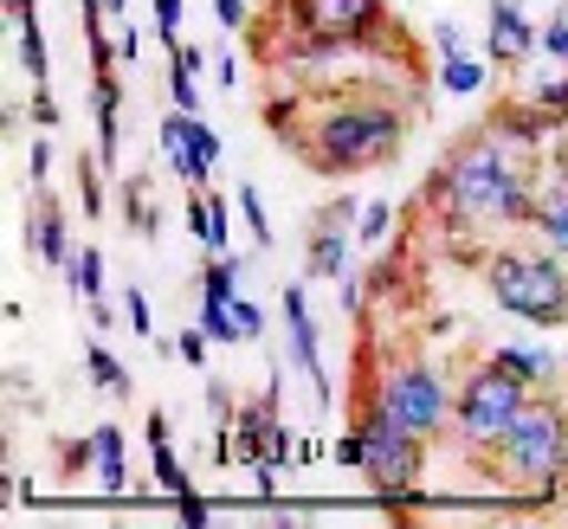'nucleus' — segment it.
I'll return each instance as SVG.
<instances>
[{
  "label": "nucleus",
  "mask_w": 568,
  "mask_h": 529,
  "mask_svg": "<svg viewBox=\"0 0 568 529\" xmlns=\"http://www.w3.org/2000/svg\"><path fill=\"white\" fill-rule=\"evenodd\" d=\"M536 52H549L556 65H568V20H549V27H542V45H536Z\"/></svg>",
  "instance_id": "obj_37"
},
{
  "label": "nucleus",
  "mask_w": 568,
  "mask_h": 529,
  "mask_svg": "<svg viewBox=\"0 0 568 529\" xmlns=\"http://www.w3.org/2000/svg\"><path fill=\"white\" fill-rule=\"evenodd\" d=\"M311 226H343V233H355V226H362V201H349V194H343V201L317 207V220H311Z\"/></svg>",
  "instance_id": "obj_31"
},
{
  "label": "nucleus",
  "mask_w": 568,
  "mask_h": 529,
  "mask_svg": "<svg viewBox=\"0 0 568 529\" xmlns=\"http://www.w3.org/2000/svg\"><path fill=\"white\" fill-rule=\"evenodd\" d=\"M91 439H98V491H130V459H123V433H116V426H98V433H91Z\"/></svg>",
  "instance_id": "obj_19"
},
{
  "label": "nucleus",
  "mask_w": 568,
  "mask_h": 529,
  "mask_svg": "<svg viewBox=\"0 0 568 529\" xmlns=\"http://www.w3.org/2000/svg\"><path fill=\"white\" fill-rule=\"evenodd\" d=\"M426 207L439 213V226L459 240V233H478V226H530L536 207V169L530 155H517L504 136H491L485 123L465 130L439 169L426 181Z\"/></svg>",
  "instance_id": "obj_2"
},
{
  "label": "nucleus",
  "mask_w": 568,
  "mask_h": 529,
  "mask_svg": "<svg viewBox=\"0 0 568 529\" xmlns=\"http://www.w3.org/2000/svg\"><path fill=\"white\" fill-rule=\"evenodd\" d=\"M13 27H20V59H27V71L45 84L52 78V52H45V33H39V7L33 13H13Z\"/></svg>",
  "instance_id": "obj_24"
},
{
  "label": "nucleus",
  "mask_w": 568,
  "mask_h": 529,
  "mask_svg": "<svg viewBox=\"0 0 568 529\" xmlns=\"http://www.w3.org/2000/svg\"><path fill=\"white\" fill-rule=\"evenodd\" d=\"M556 175H562V181H568V155H556Z\"/></svg>",
  "instance_id": "obj_48"
},
{
  "label": "nucleus",
  "mask_w": 568,
  "mask_h": 529,
  "mask_svg": "<svg viewBox=\"0 0 568 529\" xmlns=\"http://www.w3.org/2000/svg\"><path fill=\"white\" fill-rule=\"evenodd\" d=\"M536 45H542V33L517 13V0H491V39H485V59H491V65H524Z\"/></svg>",
  "instance_id": "obj_13"
},
{
  "label": "nucleus",
  "mask_w": 568,
  "mask_h": 529,
  "mask_svg": "<svg viewBox=\"0 0 568 529\" xmlns=\"http://www.w3.org/2000/svg\"><path fill=\"white\" fill-rule=\"evenodd\" d=\"M272 136L323 181H349L368 169H388L407 142V110L388 91H284L265 104Z\"/></svg>",
  "instance_id": "obj_1"
},
{
  "label": "nucleus",
  "mask_w": 568,
  "mask_h": 529,
  "mask_svg": "<svg viewBox=\"0 0 568 529\" xmlns=\"http://www.w3.org/2000/svg\"><path fill=\"white\" fill-rule=\"evenodd\" d=\"M485 130H491V136H504L517 155H542V149L556 142V130H562V123L536 104V98H510V104H497L491 116H485Z\"/></svg>",
  "instance_id": "obj_11"
},
{
  "label": "nucleus",
  "mask_w": 568,
  "mask_h": 529,
  "mask_svg": "<svg viewBox=\"0 0 568 529\" xmlns=\"http://www.w3.org/2000/svg\"><path fill=\"white\" fill-rule=\"evenodd\" d=\"M284 336H291V368L317 388V407H329L336 400V382L323 375V343H317V317L304 304V278L284 284Z\"/></svg>",
  "instance_id": "obj_10"
},
{
  "label": "nucleus",
  "mask_w": 568,
  "mask_h": 529,
  "mask_svg": "<svg viewBox=\"0 0 568 529\" xmlns=\"http://www.w3.org/2000/svg\"><path fill=\"white\" fill-rule=\"evenodd\" d=\"M388 233H394V207L388 201H368V207H362V226H355V240H362V246H382Z\"/></svg>",
  "instance_id": "obj_28"
},
{
  "label": "nucleus",
  "mask_w": 568,
  "mask_h": 529,
  "mask_svg": "<svg viewBox=\"0 0 568 529\" xmlns=\"http://www.w3.org/2000/svg\"><path fill=\"white\" fill-rule=\"evenodd\" d=\"M98 169H104V162H91V155H84V162H78V194H84V201H78V207L91 213V220H98V213L110 207V201H104V175H98Z\"/></svg>",
  "instance_id": "obj_27"
},
{
  "label": "nucleus",
  "mask_w": 568,
  "mask_h": 529,
  "mask_svg": "<svg viewBox=\"0 0 568 529\" xmlns=\"http://www.w3.org/2000/svg\"><path fill=\"white\" fill-rule=\"evenodd\" d=\"M530 400H536L530 382L504 375L497 362H478L459 382V394H453V439H459L471 459H491L497 446H504V433L524 420Z\"/></svg>",
  "instance_id": "obj_5"
},
{
  "label": "nucleus",
  "mask_w": 568,
  "mask_h": 529,
  "mask_svg": "<svg viewBox=\"0 0 568 529\" xmlns=\"http://www.w3.org/2000/svg\"><path fill=\"white\" fill-rule=\"evenodd\" d=\"M207 349H213V336H207V329H181L175 355L187 362V368H207Z\"/></svg>",
  "instance_id": "obj_34"
},
{
  "label": "nucleus",
  "mask_w": 568,
  "mask_h": 529,
  "mask_svg": "<svg viewBox=\"0 0 568 529\" xmlns=\"http://www.w3.org/2000/svg\"><path fill=\"white\" fill-rule=\"evenodd\" d=\"M181 523H194V529H207V523H213V510H201V503H194V497H187V510H181Z\"/></svg>",
  "instance_id": "obj_46"
},
{
  "label": "nucleus",
  "mask_w": 568,
  "mask_h": 529,
  "mask_svg": "<svg viewBox=\"0 0 568 529\" xmlns=\"http://www.w3.org/2000/svg\"><path fill=\"white\" fill-rule=\"evenodd\" d=\"M149 459H155V471H149V478H155V491L181 497V503L194 497V478H187V465H181V452L169 446V439H162V446H149Z\"/></svg>",
  "instance_id": "obj_23"
},
{
  "label": "nucleus",
  "mask_w": 568,
  "mask_h": 529,
  "mask_svg": "<svg viewBox=\"0 0 568 529\" xmlns=\"http://www.w3.org/2000/svg\"><path fill=\"white\" fill-rule=\"evenodd\" d=\"M116 59H123V65H136V59H142V33H136V27H123V33H116Z\"/></svg>",
  "instance_id": "obj_42"
},
{
  "label": "nucleus",
  "mask_w": 568,
  "mask_h": 529,
  "mask_svg": "<svg viewBox=\"0 0 568 529\" xmlns=\"http://www.w3.org/2000/svg\"><path fill=\"white\" fill-rule=\"evenodd\" d=\"M169 59H175L181 71H194V78L207 71V52H201V45H187V39H181V45H169Z\"/></svg>",
  "instance_id": "obj_40"
},
{
  "label": "nucleus",
  "mask_w": 568,
  "mask_h": 529,
  "mask_svg": "<svg viewBox=\"0 0 568 529\" xmlns=\"http://www.w3.org/2000/svg\"><path fill=\"white\" fill-rule=\"evenodd\" d=\"M278 7L291 13V27H297V39H304V45H297V65L394 33L388 0H278Z\"/></svg>",
  "instance_id": "obj_8"
},
{
  "label": "nucleus",
  "mask_w": 568,
  "mask_h": 529,
  "mask_svg": "<svg viewBox=\"0 0 568 529\" xmlns=\"http://www.w3.org/2000/svg\"><path fill=\"white\" fill-rule=\"evenodd\" d=\"M169 104L187 110V116H201V78H194V71L169 65Z\"/></svg>",
  "instance_id": "obj_29"
},
{
  "label": "nucleus",
  "mask_w": 568,
  "mask_h": 529,
  "mask_svg": "<svg viewBox=\"0 0 568 529\" xmlns=\"http://www.w3.org/2000/svg\"><path fill=\"white\" fill-rule=\"evenodd\" d=\"M7 13H33V0H7Z\"/></svg>",
  "instance_id": "obj_47"
},
{
  "label": "nucleus",
  "mask_w": 568,
  "mask_h": 529,
  "mask_svg": "<svg viewBox=\"0 0 568 529\" xmlns=\"http://www.w3.org/2000/svg\"><path fill=\"white\" fill-rule=\"evenodd\" d=\"M91 116H98V162L116 169V155H123V84H116V71H91Z\"/></svg>",
  "instance_id": "obj_14"
},
{
  "label": "nucleus",
  "mask_w": 568,
  "mask_h": 529,
  "mask_svg": "<svg viewBox=\"0 0 568 529\" xmlns=\"http://www.w3.org/2000/svg\"><path fill=\"white\" fill-rule=\"evenodd\" d=\"M355 439H362V478L375 485L382 497H414L420 491V471H426V439L420 433H407V426L388 420V407L375 400V394L362 388V407H355Z\"/></svg>",
  "instance_id": "obj_7"
},
{
  "label": "nucleus",
  "mask_w": 568,
  "mask_h": 529,
  "mask_svg": "<svg viewBox=\"0 0 568 529\" xmlns=\"http://www.w3.org/2000/svg\"><path fill=\"white\" fill-rule=\"evenodd\" d=\"M207 414H213V426H226L233 414H240V400H233L226 382H207Z\"/></svg>",
  "instance_id": "obj_36"
},
{
  "label": "nucleus",
  "mask_w": 568,
  "mask_h": 529,
  "mask_svg": "<svg viewBox=\"0 0 568 529\" xmlns=\"http://www.w3.org/2000/svg\"><path fill=\"white\" fill-rule=\"evenodd\" d=\"M162 149H169V162H175V175L187 187H207L213 169H220V130L201 123V116H187V110L162 116Z\"/></svg>",
  "instance_id": "obj_9"
},
{
  "label": "nucleus",
  "mask_w": 568,
  "mask_h": 529,
  "mask_svg": "<svg viewBox=\"0 0 568 529\" xmlns=\"http://www.w3.org/2000/svg\"><path fill=\"white\" fill-rule=\"evenodd\" d=\"M45 136H52V130H45ZM39 136V149H33V181H45L52 175V142Z\"/></svg>",
  "instance_id": "obj_44"
},
{
  "label": "nucleus",
  "mask_w": 568,
  "mask_h": 529,
  "mask_svg": "<svg viewBox=\"0 0 568 529\" xmlns=\"http://www.w3.org/2000/svg\"><path fill=\"white\" fill-rule=\"evenodd\" d=\"M433 52H439V59H453V52H465V33L453 27V20H439V27H433Z\"/></svg>",
  "instance_id": "obj_39"
},
{
  "label": "nucleus",
  "mask_w": 568,
  "mask_h": 529,
  "mask_svg": "<svg viewBox=\"0 0 568 529\" xmlns=\"http://www.w3.org/2000/svg\"><path fill=\"white\" fill-rule=\"evenodd\" d=\"M123 226L142 233V240H155V194H149V181H123Z\"/></svg>",
  "instance_id": "obj_25"
},
{
  "label": "nucleus",
  "mask_w": 568,
  "mask_h": 529,
  "mask_svg": "<svg viewBox=\"0 0 568 529\" xmlns=\"http://www.w3.org/2000/svg\"><path fill=\"white\" fill-rule=\"evenodd\" d=\"M485 362H497V368H504V375H517V382H530L536 394L556 388V375H562V362L542 349V343H497Z\"/></svg>",
  "instance_id": "obj_15"
},
{
  "label": "nucleus",
  "mask_w": 568,
  "mask_h": 529,
  "mask_svg": "<svg viewBox=\"0 0 568 529\" xmlns=\"http://www.w3.org/2000/svg\"><path fill=\"white\" fill-rule=\"evenodd\" d=\"M336 465L362 471V439H355V433H343V439H336Z\"/></svg>",
  "instance_id": "obj_43"
},
{
  "label": "nucleus",
  "mask_w": 568,
  "mask_h": 529,
  "mask_svg": "<svg viewBox=\"0 0 568 529\" xmlns=\"http://www.w3.org/2000/svg\"><path fill=\"white\" fill-rule=\"evenodd\" d=\"M485 478L504 485V491H530V503H556L568 485V407L542 388L524 407V420L504 433L491 459H485Z\"/></svg>",
  "instance_id": "obj_3"
},
{
  "label": "nucleus",
  "mask_w": 568,
  "mask_h": 529,
  "mask_svg": "<svg viewBox=\"0 0 568 529\" xmlns=\"http://www.w3.org/2000/svg\"><path fill=\"white\" fill-rule=\"evenodd\" d=\"M233 317H240V329H246V343H258V329H265V311H258L252 297H233Z\"/></svg>",
  "instance_id": "obj_38"
},
{
  "label": "nucleus",
  "mask_w": 568,
  "mask_h": 529,
  "mask_svg": "<svg viewBox=\"0 0 568 529\" xmlns=\"http://www.w3.org/2000/svg\"><path fill=\"white\" fill-rule=\"evenodd\" d=\"M530 233H536L549 252H562V258H568V181H562V175L549 181V187H536Z\"/></svg>",
  "instance_id": "obj_16"
},
{
  "label": "nucleus",
  "mask_w": 568,
  "mask_h": 529,
  "mask_svg": "<svg viewBox=\"0 0 568 529\" xmlns=\"http://www.w3.org/2000/svg\"><path fill=\"white\" fill-rule=\"evenodd\" d=\"M233 207H240V220L252 226V240H258V246H272V240H278V233H272V220H265V201H258V187H252V181L233 194Z\"/></svg>",
  "instance_id": "obj_26"
},
{
  "label": "nucleus",
  "mask_w": 568,
  "mask_h": 529,
  "mask_svg": "<svg viewBox=\"0 0 568 529\" xmlns=\"http://www.w3.org/2000/svg\"><path fill=\"white\" fill-rule=\"evenodd\" d=\"M33 123L39 130H59V104H52V91L39 84V98H33Z\"/></svg>",
  "instance_id": "obj_41"
},
{
  "label": "nucleus",
  "mask_w": 568,
  "mask_h": 529,
  "mask_svg": "<svg viewBox=\"0 0 568 529\" xmlns=\"http://www.w3.org/2000/svg\"><path fill=\"white\" fill-rule=\"evenodd\" d=\"M485 78H491V59H471V52L439 59V91H446V98H478Z\"/></svg>",
  "instance_id": "obj_18"
},
{
  "label": "nucleus",
  "mask_w": 568,
  "mask_h": 529,
  "mask_svg": "<svg viewBox=\"0 0 568 529\" xmlns=\"http://www.w3.org/2000/svg\"><path fill=\"white\" fill-rule=\"evenodd\" d=\"M530 98H536L542 110H549L556 123H568V71H562V78H549V84H536Z\"/></svg>",
  "instance_id": "obj_33"
},
{
  "label": "nucleus",
  "mask_w": 568,
  "mask_h": 529,
  "mask_svg": "<svg viewBox=\"0 0 568 529\" xmlns=\"http://www.w3.org/2000/svg\"><path fill=\"white\" fill-rule=\"evenodd\" d=\"M368 394L388 407L394 426L420 433L426 446L453 433V388H446V375H439L426 355H394V362H382V368L368 375Z\"/></svg>",
  "instance_id": "obj_6"
},
{
  "label": "nucleus",
  "mask_w": 568,
  "mask_h": 529,
  "mask_svg": "<svg viewBox=\"0 0 568 529\" xmlns=\"http://www.w3.org/2000/svg\"><path fill=\"white\" fill-rule=\"evenodd\" d=\"M123 323H130V329H136V336H155V311H149V297H142L136 284H130V291H123Z\"/></svg>",
  "instance_id": "obj_32"
},
{
  "label": "nucleus",
  "mask_w": 568,
  "mask_h": 529,
  "mask_svg": "<svg viewBox=\"0 0 568 529\" xmlns=\"http://www.w3.org/2000/svg\"><path fill=\"white\" fill-rule=\"evenodd\" d=\"M65 284L84 297V304H91V311H98V304H110V297H104V252H98V246H78Z\"/></svg>",
  "instance_id": "obj_20"
},
{
  "label": "nucleus",
  "mask_w": 568,
  "mask_h": 529,
  "mask_svg": "<svg viewBox=\"0 0 568 529\" xmlns=\"http://www.w3.org/2000/svg\"><path fill=\"white\" fill-rule=\"evenodd\" d=\"M27 240H33V258H39V265L71 272L78 246H71V226H65V201H59L45 181H39V201H33V226H27Z\"/></svg>",
  "instance_id": "obj_12"
},
{
  "label": "nucleus",
  "mask_w": 568,
  "mask_h": 529,
  "mask_svg": "<svg viewBox=\"0 0 568 529\" xmlns=\"http://www.w3.org/2000/svg\"><path fill=\"white\" fill-rule=\"evenodd\" d=\"M213 78H220V84H226V91H233V84H240V59H233V52H226V59H220V65H213Z\"/></svg>",
  "instance_id": "obj_45"
},
{
  "label": "nucleus",
  "mask_w": 568,
  "mask_h": 529,
  "mask_svg": "<svg viewBox=\"0 0 568 529\" xmlns=\"http://www.w3.org/2000/svg\"><path fill=\"white\" fill-rule=\"evenodd\" d=\"M155 39L181 45V0H155Z\"/></svg>",
  "instance_id": "obj_35"
},
{
  "label": "nucleus",
  "mask_w": 568,
  "mask_h": 529,
  "mask_svg": "<svg viewBox=\"0 0 568 529\" xmlns=\"http://www.w3.org/2000/svg\"><path fill=\"white\" fill-rule=\"evenodd\" d=\"M84 465H98V439H71V446H59V478H84Z\"/></svg>",
  "instance_id": "obj_30"
},
{
  "label": "nucleus",
  "mask_w": 568,
  "mask_h": 529,
  "mask_svg": "<svg viewBox=\"0 0 568 529\" xmlns=\"http://www.w3.org/2000/svg\"><path fill=\"white\" fill-rule=\"evenodd\" d=\"M240 297V291H233ZM233 297H201V329L213 336V349H233V343H246V329L233 317Z\"/></svg>",
  "instance_id": "obj_22"
},
{
  "label": "nucleus",
  "mask_w": 568,
  "mask_h": 529,
  "mask_svg": "<svg viewBox=\"0 0 568 529\" xmlns=\"http://www.w3.org/2000/svg\"><path fill=\"white\" fill-rule=\"evenodd\" d=\"M84 382H91V388H104V394H116V400H130V368H123L104 343H91V349H84Z\"/></svg>",
  "instance_id": "obj_21"
},
{
  "label": "nucleus",
  "mask_w": 568,
  "mask_h": 529,
  "mask_svg": "<svg viewBox=\"0 0 568 529\" xmlns=\"http://www.w3.org/2000/svg\"><path fill=\"white\" fill-rule=\"evenodd\" d=\"M485 291L497 311H510L530 329H562L568 323V258L562 252L530 246H497L485 252Z\"/></svg>",
  "instance_id": "obj_4"
},
{
  "label": "nucleus",
  "mask_w": 568,
  "mask_h": 529,
  "mask_svg": "<svg viewBox=\"0 0 568 529\" xmlns=\"http://www.w3.org/2000/svg\"><path fill=\"white\" fill-rule=\"evenodd\" d=\"M349 252H355V233H343V226H311V258H304V278L343 284V278H349Z\"/></svg>",
  "instance_id": "obj_17"
}]
</instances>
